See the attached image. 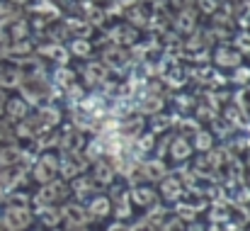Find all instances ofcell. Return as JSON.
Instances as JSON below:
<instances>
[{
  "label": "cell",
  "instance_id": "6da1fadb",
  "mask_svg": "<svg viewBox=\"0 0 250 231\" xmlns=\"http://www.w3.org/2000/svg\"><path fill=\"white\" fill-rule=\"evenodd\" d=\"M102 56H104V66L109 64L112 69H122V66H126V51L122 49V46H117V44H112L109 49H104L102 51Z\"/></svg>",
  "mask_w": 250,
  "mask_h": 231
}]
</instances>
